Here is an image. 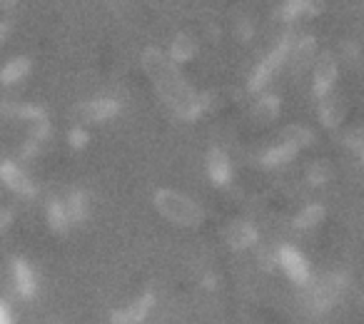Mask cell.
<instances>
[{
  "instance_id": "6da1fadb",
  "label": "cell",
  "mask_w": 364,
  "mask_h": 324,
  "mask_svg": "<svg viewBox=\"0 0 364 324\" xmlns=\"http://www.w3.org/2000/svg\"><path fill=\"white\" fill-rule=\"evenodd\" d=\"M142 70H145L147 80L152 82L155 92L160 100L180 117L182 122H198L205 112L210 110V95L208 92H198L188 82V77L182 75V68L167 58L165 50L160 48H147L142 50Z\"/></svg>"
},
{
  "instance_id": "7a4b0ae2",
  "label": "cell",
  "mask_w": 364,
  "mask_h": 324,
  "mask_svg": "<svg viewBox=\"0 0 364 324\" xmlns=\"http://www.w3.org/2000/svg\"><path fill=\"white\" fill-rule=\"evenodd\" d=\"M152 207L162 220L182 230H198L208 220V212L198 200L175 188H157L152 193Z\"/></svg>"
},
{
  "instance_id": "3957f363",
  "label": "cell",
  "mask_w": 364,
  "mask_h": 324,
  "mask_svg": "<svg viewBox=\"0 0 364 324\" xmlns=\"http://www.w3.org/2000/svg\"><path fill=\"white\" fill-rule=\"evenodd\" d=\"M289 45H292V38L284 36L274 43V48L267 55L259 58V63L252 68V72H250V77H247V90L252 92V95H259V92L267 90L274 82V77L279 75V70L287 65Z\"/></svg>"
},
{
  "instance_id": "277c9868",
  "label": "cell",
  "mask_w": 364,
  "mask_h": 324,
  "mask_svg": "<svg viewBox=\"0 0 364 324\" xmlns=\"http://www.w3.org/2000/svg\"><path fill=\"white\" fill-rule=\"evenodd\" d=\"M274 254H277V269H282L284 277L292 284L307 287L314 279L312 264H309V259L304 257V252L299 247H294V244H279V247L274 249Z\"/></svg>"
},
{
  "instance_id": "5b68a950",
  "label": "cell",
  "mask_w": 364,
  "mask_h": 324,
  "mask_svg": "<svg viewBox=\"0 0 364 324\" xmlns=\"http://www.w3.org/2000/svg\"><path fill=\"white\" fill-rule=\"evenodd\" d=\"M312 97L319 100V97L329 95L332 90H337L339 82V58L337 53L332 50H319L317 60L312 65Z\"/></svg>"
},
{
  "instance_id": "8992f818",
  "label": "cell",
  "mask_w": 364,
  "mask_h": 324,
  "mask_svg": "<svg viewBox=\"0 0 364 324\" xmlns=\"http://www.w3.org/2000/svg\"><path fill=\"white\" fill-rule=\"evenodd\" d=\"M307 289H309V304H312L314 312H327L342 297L344 277L342 274H324L319 279H312L307 284Z\"/></svg>"
},
{
  "instance_id": "52a82bcc",
  "label": "cell",
  "mask_w": 364,
  "mask_h": 324,
  "mask_svg": "<svg viewBox=\"0 0 364 324\" xmlns=\"http://www.w3.org/2000/svg\"><path fill=\"white\" fill-rule=\"evenodd\" d=\"M122 112V102L117 97H92L75 107L77 120L87 122V125H102V122L115 120Z\"/></svg>"
},
{
  "instance_id": "ba28073f",
  "label": "cell",
  "mask_w": 364,
  "mask_h": 324,
  "mask_svg": "<svg viewBox=\"0 0 364 324\" xmlns=\"http://www.w3.org/2000/svg\"><path fill=\"white\" fill-rule=\"evenodd\" d=\"M317 55H319L317 38H314L312 33H309V36H299L297 40H292V45H289V55H287L289 72H292L294 77L304 75L307 70H312Z\"/></svg>"
},
{
  "instance_id": "9c48e42d",
  "label": "cell",
  "mask_w": 364,
  "mask_h": 324,
  "mask_svg": "<svg viewBox=\"0 0 364 324\" xmlns=\"http://www.w3.org/2000/svg\"><path fill=\"white\" fill-rule=\"evenodd\" d=\"M347 112H349V102L344 97V92L339 90H332L329 95L317 100V117L324 130H339L344 125V120H347Z\"/></svg>"
},
{
  "instance_id": "30bf717a",
  "label": "cell",
  "mask_w": 364,
  "mask_h": 324,
  "mask_svg": "<svg viewBox=\"0 0 364 324\" xmlns=\"http://www.w3.org/2000/svg\"><path fill=\"white\" fill-rule=\"evenodd\" d=\"M223 234H225L228 247L235 249V252H247V249H255L259 244V230L245 217L230 220V222L225 225Z\"/></svg>"
},
{
  "instance_id": "8fae6325",
  "label": "cell",
  "mask_w": 364,
  "mask_h": 324,
  "mask_svg": "<svg viewBox=\"0 0 364 324\" xmlns=\"http://www.w3.org/2000/svg\"><path fill=\"white\" fill-rule=\"evenodd\" d=\"M155 309V294L142 292L140 297H135L130 304L110 312V324H145L147 317Z\"/></svg>"
},
{
  "instance_id": "7c38bea8",
  "label": "cell",
  "mask_w": 364,
  "mask_h": 324,
  "mask_svg": "<svg viewBox=\"0 0 364 324\" xmlns=\"http://www.w3.org/2000/svg\"><path fill=\"white\" fill-rule=\"evenodd\" d=\"M205 170H208V180L215 185V188H230L235 178V168L232 160H230L228 150L223 147H210L208 157H205Z\"/></svg>"
},
{
  "instance_id": "4fadbf2b",
  "label": "cell",
  "mask_w": 364,
  "mask_h": 324,
  "mask_svg": "<svg viewBox=\"0 0 364 324\" xmlns=\"http://www.w3.org/2000/svg\"><path fill=\"white\" fill-rule=\"evenodd\" d=\"M0 180H3V185H6L11 193L21 195V198H36V193H38L33 180L26 175V170L18 168V162H13V160L0 162Z\"/></svg>"
},
{
  "instance_id": "5bb4252c",
  "label": "cell",
  "mask_w": 364,
  "mask_h": 324,
  "mask_svg": "<svg viewBox=\"0 0 364 324\" xmlns=\"http://www.w3.org/2000/svg\"><path fill=\"white\" fill-rule=\"evenodd\" d=\"M250 115H252V120L257 122V125H272V122L279 120V115H282V97L277 95V92H259L257 97H255L252 107H250Z\"/></svg>"
},
{
  "instance_id": "9a60e30c",
  "label": "cell",
  "mask_w": 364,
  "mask_h": 324,
  "mask_svg": "<svg viewBox=\"0 0 364 324\" xmlns=\"http://www.w3.org/2000/svg\"><path fill=\"white\" fill-rule=\"evenodd\" d=\"M198 38L193 33H177L175 38L170 40V48H167V58L175 63L177 68L182 65H190V63L198 58Z\"/></svg>"
},
{
  "instance_id": "2e32d148",
  "label": "cell",
  "mask_w": 364,
  "mask_h": 324,
  "mask_svg": "<svg viewBox=\"0 0 364 324\" xmlns=\"http://www.w3.org/2000/svg\"><path fill=\"white\" fill-rule=\"evenodd\" d=\"M13 282H16V289L23 299H33L38 294V277L36 269L26 262L23 257L13 259Z\"/></svg>"
},
{
  "instance_id": "e0dca14e",
  "label": "cell",
  "mask_w": 364,
  "mask_h": 324,
  "mask_svg": "<svg viewBox=\"0 0 364 324\" xmlns=\"http://www.w3.org/2000/svg\"><path fill=\"white\" fill-rule=\"evenodd\" d=\"M299 157V150L294 145H289V142L279 140L277 145L267 147V150L259 155V162H262V168L267 170H277V168H284V165H289V162H294Z\"/></svg>"
},
{
  "instance_id": "ac0fdd59",
  "label": "cell",
  "mask_w": 364,
  "mask_h": 324,
  "mask_svg": "<svg viewBox=\"0 0 364 324\" xmlns=\"http://www.w3.org/2000/svg\"><path fill=\"white\" fill-rule=\"evenodd\" d=\"M324 220H327V205L307 202L302 210H297V215L292 217V227L299 230V232H309V230H317Z\"/></svg>"
},
{
  "instance_id": "d6986e66",
  "label": "cell",
  "mask_w": 364,
  "mask_h": 324,
  "mask_svg": "<svg viewBox=\"0 0 364 324\" xmlns=\"http://www.w3.org/2000/svg\"><path fill=\"white\" fill-rule=\"evenodd\" d=\"M282 140L289 142V145H294L299 152H302L317 142V132H314L309 125H304V122H287V125L282 127Z\"/></svg>"
},
{
  "instance_id": "ffe728a7",
  "label": "cell",
  "mask_w": 364,
  "mask_h": 324,
  "mask_svg": "<svg viewBox=\"0 0 364 324\" xmlns=\"http://www.w3.org/2000/svg\"><path fill=\"white\" fill-rule=\"evenodd\" d=\"M31 70H33L31 58L18 55L3 65V70H0V82H3V85H18V82H23L31 75Z\"/></svg>"
},
{
  "instance_id": "44dd1931",
  "label": "cell",
  "mask_w": 364,
  "mask_h": 324,
  "mask_svg": "<svg viewBox=\"0 0 364 324\" xmlns=\"http://www.w3.org/2000/svg\"><path fill=\"white\" fill-rule=\"evenodd\" d=\"M334 178V168L332 162L327 160H312L304 168V180H307L309 188H324L327 183H332Z\"/></svg>"
},
{
  "instance_id": "7402d4cb",
  "label": "cell",
  "mask_w": 364,
  "mask_h": 324,
  "mask_svg": "<svg viewBox=\"0 0 364 324\" xmlns=\"http://www.w3.org/2000/svg\"><path fill=\"white\" fill-rule=\"evenodd\" d=\"M48 227L55 234H65L68 230L73 227V220H70V215H68V207L63 200H53V202L48 205Z\"/></svg>"
},
{
  "instance_id": "603a6c76",
  "label": "cell",
  "mask_w": 364,
  "mask_h": 324,
  "mask_svg": "<svg viewBox=\"0 0 364 324\" xmlns=\"http://www.w3.org/2000/svg\"><path fill=\"white\" fill-rule=\"evenodd\" d=\"M65 207H68V215H70L73 225L85 222V220L90 217V198H87V193H82V190L70 193V198L65 200Z\"/></svg>"
},
{
  "instance_id": "cb8c5ba5",
  "label": "cell",
  "mask_w": 364,
  "mask_h": 324,
  "mask_svg": "<svg viewBox=\"0 0 364 324\" xmlns=\"http://www.w3.org/2000/svg\"><path fill=\"white\" fill-rule=\"evenodd\" d=\"M317 0H284L282 3V21L294 23L299 18H304L309 13V8L314 6Z\"/></svg>"
},
{
  "instance_id": "d4e9b609",
  "label": "cell",
  "mask_w": 364,
  "mask_h": 324,
  "mask_svg": "<svg viewBox=\"0 0 364 324\" xmlns=\"http://www.w3.org/2000/svg\"><path fill=\"white\" fill-rule=\"evenodd\" d=\"M3 110H6L8 115H16V117H23V120H31L33 125H36V122L48 120L46 110H43V107H38V105H6Z\"/></svg>"
},
{
  "instance_id": "484cf974",
  "label": "cell",
  "mask_w": 364,
  "mask_h": 324,
  "mask_svg": "<svg viewBox=\"0 0 364 324\" xmlns=\"http://www.w3.org/2000/svg\"><path fill=\"white\" fill-rule=\"evenodd\" d=\"M342 145L359 155L364 150V127H349L342 135Z\"/></svg>"
},
{
  "instance_id": "4316f807",
  "label": "cell",
  "mask_w": 364,
  "mask_h": 324,
  "mask_svg": "<svg viewBox=\"0 0 364 324\" xmlns=\"http://www.w3.org/2000/svg\"><path fill=\"white\" fill-rule=\"evenodd\" d=\"M87 142H90V132H87L85 127H73V130L68 132V145H70L73 150H82V147H87Z\"/></svg>"
},
{
  "instance_id": "83f0119b",
  "label": "cell",
  "mask_w": 364,
  "mask_h": 324,
  "mask_svg": "<svg viewBox=\"0 0 364 324\" xmlns=\"http://www.w3.org/2000/svg\"><path fill=\"white\" fill-rule=\"evenodd\" d=\"M257 262H259V267H262V269L272 272V269H277V254H274L272 249H259Z\"/></svg>"
},
{
  "instance_id": "f1b7e54d",
  "label": "cell",
  "mask_w": 364,
  "mask_h": 324,
  "mask_svg": "<svg viewBox=\"0 0 364 324\" xmlns=\"http://www.w3.org/2000/svg\"><path fill=\"white\" fill-rule=\"evenodd\" d=\"M13 222V212L11 210H0V232H6Z\"/></svg>"
},
{
  "instance_id": "f546056e",
  "label": "cell",
  "mask_w": 364,
  "mask_h": 324,
  "mask_svg": "<svg viewBox=\"0 0 364 324\" xmlns=\"http://www.w3.org/2000/svg\"><path fill=\"white\" fill-rule=\"evenodd\" d=\"M237 36H240V40H250V38H252V26H250V23H245V21H240Z\"/></svg>"
},
{
  "instance_id": "4dcf8cb0",
  "label": "cell",
  "mask_w": 364,
  "mask_h": 324,
  "mask_svg": "<svg viewBox=\"0 0 364 324\" xmlns=\"http://www.w3.org/2000/svg\"><path fill=\"white\" fill-rule=\"evenodd\" d=\"M0 324H13L11 309L6 307V302H0Z\"/></svg>"
},
{
  "instance_id": "1f68e13d",
  "label": "cell",
  "mask_w": 364,
  "mask_h": 324,
  "mask_svg": "<svg viewBox=\"0 0 364 324\" xmlns=\"http://www.w3.org/2000/svg\"><path fill=\"white\" fill-rule=\"evenodd\" d=\"M8 33H11V23H0V43L6 40Z\"/></svg>"
}]
</instances>
